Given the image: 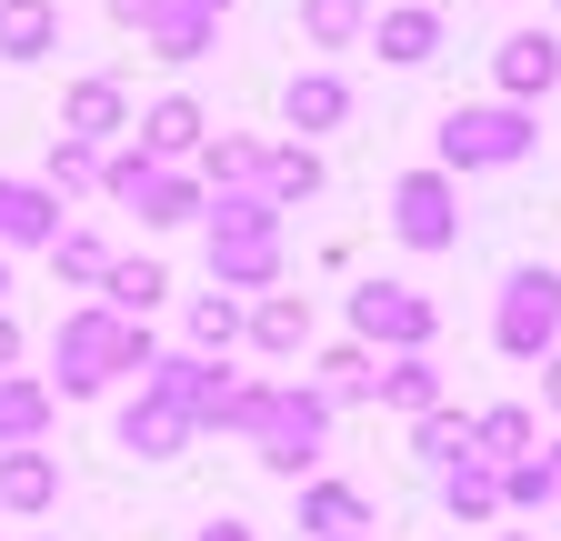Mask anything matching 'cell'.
Masks as SVG:
<instances>
[{"mask_svg":"<svg viewBox=\"0 0 561 541\" xmlns=\"http://www.w3.org/2000/svg\"><path fill=\"white\" fill-rule=\"evenodd\" d=\"M21 352H31V342H21V321H11V311H0V381H11V371H21Z\"/></svg>","mask_w":561,"mask_h":541,"instance_id":"obj_38","label":"cell"},{"mask_svg":"<svg viewBox=\"0 0 561 541\" xmlns=\"http://www.w3.org/2000/svg\"><path fill=\"white\" fill-rule=\"evenodd\" d=\"M371 401H381V412H401V422H421V412H442V361L432 352H411V361H381V381H371Z\"/></svg>","mask_w":561,"mask_h":541,"instance_id":"obj_24","label":"cell"},{"mask_svg":"<svg viewBox=\"0 0 561 541\" xmlns=\"http://www.w3.org/2000/svg\"><path fill=\"white\" fill-rule=\"evenodd\" d=\"M280 120H291L301 141H311V130H341V120H351V81H341V71H291V91H280Z\"/></svg>","mask_w":561,"mask_h":541,"instance_id":"obj_23","label":"cell"},{"mask_svg":"<svg viewBox=\"0 0 561 541\" xmlns=\"http://www.w3.org/2000/svg\"><path fill=\"white\" fill-rule=\"evenodd\" d=\"M41 191H50V200H70V191H101V151H91V141H60V130H50Z\"/></svg>","mask_w":561,"mask_h":541,"instance_id":"obj_34","label":"cell"},{"mask_svg":"<svg viewBox=\"0 0 561 541\" xmlns=\"http://www.w3.org/2000/svg\"><path fill=\"white\" fill-rule=\"evenodd\" d=\"M140 11H151V0H111V21H121V31H140Z\"/></svg>","mask_w":561,"mask_h":541,"instance_id":"obj_41","label":"cell"},{"mask_svg":"<svg viewBox=\"0 0 561 541\" xmlns=\"http://www.w3.org/2000/svg\"><path fill=\"white\" fill-rule=\"evenodd\" d=\"M21 541H60V531H21Z\"/></svg>","mask_w":561,"mask_h":541,"instance_id":"obj_43","label":"cell"},{"mask_svg":"<svg viewBox=\"0 0 561 541\" xmlns=\"http://www.w3.org/2000/svg\"><path fill=\"white\" fill-rule=\"evenodd\" d=\"M351 342H362L371 361H411V352L442 342V311L421 301L411 281H362V291H351Z\"/></svg>","mask_w":561,"mask_h":541,"instance_id":"obj_6","label":"cell"},{"mask_svg":"<svg viewBox=\"0 0 561 541\" xmlns=\"http://www.w3.org/2000/svg\"><path fill=\"white\" fill-rule=\"evenodd\" d=\"M301 531L351 541V531H381V521H371V502L351 492V482H301Z\"/></svg>","mask_w":561,"mask_h":541,"instance_id":"obj_25","label":"cell"},{"mask_svg":"<svg viewBox=\"0 0 561 541\" xmlns=\"http://www.w3.org/2000/svg\"><path fill=\"white\" fill-rule=\"evenodd\" d=\"M351 541H381V531H351Z\"/></svg>","mask_w":561,"mask_h":541,"instance_id":"obj_45","label":"cell"},{"mask_svg":"<svg viewBox=\"0 0 561 541\" xmlns=\"http://www.w3.org/2000/svg\"><path fill=\"white\" fill-rule=\"evenodd\" d=\"M491 482H502V511H551V482H541V451H531V461H502V471H491Z\"/></svg>","mask_w":561,"mask_h":541,"instance_id":"obj_35","label":"cell"},{"mask_svg":"<svg viewBox=\"0 0 561 541\" xmlns=\"http://www.w3.org/2000/svg\"><path fill=\"white\" fill-rule=\"evenodd\" d=\"M321 441H331V401L311 381H271L251 422V461L271 482H321Z\"/></svg>","mask_w":561,"mask_h":541,"instance_id":"obj_4","label":"cell"},{"mask_svg":"<svg viewBox=\"0 0 561 541\" xmlns=\"http://www.w3.org/2000/svg\"><path fill=\"white\" fill-rule=\"evenodd\" d=\"M541 151V120L512 111V101H461L442 111V141H432V171L442 181H471V171H522Z\"/></svg>","mask_w":561,"mask_h":541,"instance_id":"obj_3","label":"cell"},{"mask_svg":"<svg viewBox=\"0 0 561 541\" xmlns=\"http://www.w3.org/2000/svg\"><path fill=\"white\" fill-rule=\"evenodd\" d=\"M0 291H11V261H0Z\"/></svg>","mask_w":561,"mask_h":541,"instance_id":"obj_44","label":"cell"},{"mask_svg":"<svg viewBox=\"0 0 561 541\" xmlns=\"http://www.w3.org/2000/svg\"><path fill=\"white\" fill-rule=\"evenodd\" d=\"M191 541H261V531H251V521H241V511H210V521H201V531H191Z\"/></svg>","mask_w":561,"mask_h":541,"instance_id":"obj_37","label":"cell"},{"mask_svg":"<svg viewBox=\"0 0 561 541\" xmlns=\"http://www.w3.org/2000/svg\"><path fill=\"white\" fill-rule=\"evenodd\" d=\"M391 241L421 251V261L461 251V181H442V171H401V181H391Z\"/></svg>","mask_w":561,"mask_h":541,"instance_id":"obj_7","label":"cell"},{"mask_svg":"<svg viewBox=\"0 0 561 541\" xmlns=\"http://www.w3.org/2000/svg\"><path fill=\"white\" fill-rule=\"evenodd\" d=\"M171 301V270L161 261H140V251H111V281H101V311L111 321H151Z\"/></svg>","mask_w":561,"mask_h":541,"instance_id":"obj_20","label":"cell"},{"mask_svg":"<svg viewBox=\"0 0 561 541\" xmlns=\"http://www.w3.org/2000/svg\"><path fill=\"white\" fill-rule=\"evenodd\" d=\"M261 151L271 141H251V130H221V141H201L191 161V181H201V200H231V191H261Z\"/></svg>","mask_w":561,"mask_h":541,"instance_id":"obj_18","label":"cell"},{"mask_svg":"<svg viewBox=\"0 0 561 541\" xmlns=\"http://www.w3.org/2000/svg\"><path fill=\"white\" fill-rule=\"evenodd\" d=\"M151 361H161L151 321H111L101 301H70L50 321V371H41V391L50 401H101L121 371H151Z\"/></svg>","mask_w":561,"mask_h":541,"instance_id":"obj_1","label":"cell"},{"mask_svg":"<svg viewBox=\"0 0 561 541\" xmlns=\"http://www.w3.org/2000/svg\"><path fill=\"white\" fill-rule=\"evenodd\" d=\"M130 211L151 221V231H181V221H201V181H191V171H151Z\"/></svg>","mask_w":561,"mask_h":541,"instance_id":"obj_32","label":"cell"},{"mask_svg":"<svg viewBox=\"0 0 561 541\" xmlns=\"http://www.w3.org/2000/svg\"><path fill=\"white\" fill-rule=\"evenodd\" d=\"M231 0H151L140 11V41H151V60H201L210 41H221Z\"/></svg>","mask_w":561,"mask_h":541,"instance_id":"obj_11","label":"cell"},{"mask_svg":"<svg viewBox=\"0 0 561 541\" xmlns=\"http://www.w3.org/2000/svg\"><path fill=\"white\" fill-rule=\"evenodd\" d=\"M151 171H161V161H140L130 141H121V151H101V191L121 200V211H130V200H140V181H151Z\"/></svg>","mask_w":561,"mask_h":541,"instance_id":"obj_36","label":"cell"},{"mask_svg":"<svg viewBox=\"0 0 561 541\" xmlns=\"http://www.w3.org/2000/svg\"><path fill=\"white\" fill-rule=\"evenodd\" d=\"M140 391L171 401L191 431H210V412H221V391H231V371H221V361H201V352H161L151 371H140Z\"/></svg>","mask_w":561,"mask_h":541,"instance_id":"obj_9","label":"cell"},{"mask_svg":"<svg viewBox=\"0 0 561 541\" xmlns=\"http://www.w3.org/2000/svg\"><path fill=\"white\" fill-rule=\"evenodd\" d=\"M130 130H140L130 151H140V161H161V171H171V161H191V151L210 141V120H201V101H191V91H161L151 111H130Z\"/></svg>","mask_w":561,"mask_h":541,"instance_id":"obj_12","label":"cell"},{"mask_svg":"<svg viewBox=\"0 0 561 541\" xmlns=\"http://www.w3.org/2000/svg\"><path fill=\"white\" fill-rule=\"evenodd\" d=\"M541 482H551V502H561V441H541Z\"/></svg>","mask_w":561,"mask_h":541,"instance_id":"obj_40","label":"cell"},{"mask_svg":"<svg viewBox=\"0 0 561 541\" xmlns=\"http://www.w3.org/2000/svg\"><path fill=\"white\" fill-rule=\"evenodd\" d=\"M491 541H531V531H491Z\"/></svg>","mask_w":561,"mask_h":541,"instance_id":"obj_42","label":"cell"},{"mask_svg":"<svg viewBox=\"0 0 561 541\" xmlns=\"http://www.w3.org/2000/svg\"><path fill=\"white\" fill-rule=\"evenodd\" d=\"M321 151L311 141H271L261 151V200H271V211H301V200H321Z\"/></svg>","mask_w":561,"mask_h":541,"instance_id":"obj_22","label":"cell"},{"mask_svg":"<svg viewBox=\"0 0 561 541\" xmlns=\"http://www.w3.org/2000/svg\"><path fill=\"white\" fill-rule=\"evenodd\" d=\"M491 81H502L512 111L551 101V91H561V31H512L502 50H491Z\"/></svg>","mask_w":561,"mask_h":541,"instance_id":"obj_10","label":"cell"},{"mask_svg":"<svg viewBox=\"0 0 561 541\" xmlns=\"http://www.w3.org/2000/svg\"><path fill=\"white\" fill-rule=\"evenodd\" d=\"M60 502V451L41 441V451H0V511L11 521H41Z\"/></svg>","mask_w":561,"mask_h":541,"instance_id":"obj_16","label":"cell"},{"mask_svg":"<svg viewBox=\"0 0 561 541\" xmlns=\"http://www.w3.org/2000/svg\"><path fill=\"white\" fill-rule=\"evenodd\" d=\"M50 241H60V200L41 181L0 171V261H11V251H50Z\"/></svg>","mask_w":561,"mask_h":541,"instance_id":"obj_15","label":"cell"},{"mask_svg":"<svg viewBox=\"0 0 561 541\" xmlns=\"http://www.w3.org/2000/svg\"><path fill=\"white\" fill-rule=\"evenodd\" d=\"M442 511H451L461 531H491V521H502V482H491V461L442 471Z\"/></svg>","mask_w":561,"mask_h":541,"instance_id":"obj_28","label":"cell"},{"mask_svg":"<svg viewBox=\"0 0 561 541\" xmlns=\"http://www.w3.org/2000/svg\"><path fill=\"white\" fill-rule=\"evenodd\" d=\"M541 412H551V422H561V352H551V361H541Z\"/></svg>","mask_w":561,"mask_h":541,"instance_id":"obj_39","label":"cell"},{"mask_svg":"<svg viewBox=\"0 0 561 541\" xmlns=\"http://www.w3.org/2000/svg\"><path fill=\"white\" fill-rule=\"evenodd\" d=\"M181 331H191L181 352H201V361H231V352H241V301H231V291H191Z\"/></svg>","mask_w":561,"mask_h":541,"instance_id":"obj_26","label":"cell"},{"mask_svg":"<svg viewBox=\"0 0 561 541\" xmlns=\"http://www.w3.org/2000/svg\"><path fill=\"white\" fill-rule=\"evenodd\" d=\"M411 461L461 471V461H471V412H451V401H442V412H421V422H411Z\"/></svg>","mask_w":561,"mask_h":541,"instance_id":"obj_30","label":"cell"},{"mask_svg":"<svg viewBox=\"0 0 561 541\" xmlns=\"http://www.w3.org/2000/svg\"><path fill=\"white\" fill-rule=\"evenodd\" d=\"M130 130V81L121 71H81L60 91V141H91V151H111Z\"/></svg>","mask_w":561,"mask_h":541,"instance_id":"obj_8","label":"cell"},{"mask_svg":"<svg viewBox=\"0 0 561 541\" xmlns=\"http://www.w3.org/2000/svg\"><path fill=\"white\" fill-rule=\"evenodd\" d=\"M381 11H391V0H381Z\"/></svg>","mask_w":561,"mask_h":541,"instance_id":"obj_46","label":"cell"},{"mask_svg":"<svg viewBox=\"0 0 561 541\" xmlns=\"http://www.w3.org/2000/svg\"><path fill=\"white\" fill-rule=\"evenodd\" d=\"M60 50V0H0V60Z\"/></svg>","mask_w":561,"mask_h":541,"instance_id":"obj_27","label":"cell"},{"mask_svg":"<svg viewBox=\"0 0 561 541\" xmlns=\"http://www.w3.org/2000/svg\"><path fill=\"white\" fill-rule=\"evenodd\" d=\"M50 422H60V401L41 391V371H11V381H0V451H41Z\"/></svg>","mask_w":561,"mask_h":541,"instance_id":"obj_19","label":"cell"},{"mask_svg":"<svg viewBox=\"0 0 561 541\" xmlns=\"http://www.w3.org/2000/svg\"><path fill=\"white\" fill-rule=\"evenodd\" d=\"M371 381H381V361H371L362 342H331V352L311 361V391L331 401V412H341V401H371Z\"/></svg>","mask_w":561,"mask_h":541,"instance_id":"obj_29","label":"cell"},{"mask_svg":"<svg viewBox=\"0 0 561 541\" xmlns=\"http://www.w3.org/2000/svg\"><path fill=\"white\" fill-rule=\"evenodd\" d=\"M301 31H311L321 50H362V31H371V0H301Z\"/></svg>","mask_w":561,"mask_h":541,"instance_id":"obj_33","label":"cell"},{"mask_svg":"<svg viewBox=\"0 0 561 541\" xmlns=\"http://www.w3.org/2000/svg\"><path fill=\"white\" fill-rule=\"evenodd\" d=\"M191 441H201V431L171 412V401H151V391H140L130 412H121V451H130V461H181Z\"/></svg>","mask_w":561,"mask_h":541,"instance_id":"obj_21","label":"cell"},{"mask_svg":"<svg viewBox=\"0 0 561 541\" xmlns=\"http://www.w3.org/2000/svg\"><path fill=\"white\" fill-rule=\"evenodd\" d=\"M210 211V291H280V211L261 191H231V200H201Z\"/></svg>","mask_w":561,"mask_h":541,"instance_id":"obj_2","label":"cell"},{"mask_svg":"<svg viewBox=\"0 0 561 541\" xmlns=\"http://www.w3.org/2000/svg\"><path fill=\"white\" fill-rule=\"evenodd\" d=\"M50 270H60L70 291H101V281H111V241H101V231H81V221H60V241H50Z\"/></svg>","mask_w":561,"mask_h":541,"instance_id":"obj_31","label":"cell"},{"mask_svg":"<svg viewBox=\"0 0 561 541\" xmlns=\"http://www.w3.org/2000/svg\"><path fill=\"white\" fill-rule=\"evenodd\" d=\"M531 451H541V412H531V401H491V412H471V461L502 471V461H531Z\"/></svg>","mask_w":561,"mask_h":541,"instance_id":"obj_17","label":"cell"},{"mask_svg":"<svg viewBox=\"0 0 561 541\" xmlns=\"http://www.w3.org/2000/svg\"><path fill=\"white\" fill-rule=\"evenodd\" d=\"M491 352H502V361H551V352H561V270H551V261L502 270V301H491Z\"/></svg>","mask_w":561,"mask_h":541,"instance_id":"obj_5","label":"cell"},{"mask_svg":"<svg viewBox=\"0 0 561 541\" xmlns=\"http://www.w3.org/2000/svg\"><path fill=\"white\" fill-rule=\"evenodd\" d=\"M241 342L271 352V361H301V352H311V291H261V301L241 311Z\"/></svg>","mask_w":561,"mask_h":541,"instance_id":"obj_14","label":"cell"},{"mask_svg":"<svg viewBox=\"0 0 561 541\" xmlns=\"http://www.w3.org/2000/svg\"><path fill=\"white\" fill-rule=\"evenodd\" d=\"M362 50H381L391 71H421V60L442 50V11H432V0H391V11H371Z\"/></svg>","mask_w":561,"mask_h":541,"instance_id":"obj_13","label":"cell"}]
</instances>
